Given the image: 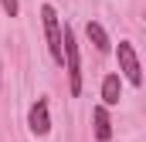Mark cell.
Here are the masks:
<instances>
[{
  "instance_id": "1",
  "label": "cell",
  "mask_w": 146,
  "mask_h": 142,
  "mask_svg": "<svg viewBox=\"0 0 146 142\" xmlns=\"http://www.w3.org/2000/svg\"><path fill=\"white\" fill-rule=\"evenodd\" d=\"M61 68L68 71V91L78 98L82 95V51H78V37L68 24L61 27Z\"/></svg>"
},
{
  "instance_id": "5",
  "label": "cell",
  "mask_w": 146,
  "mask_h": 142,
  "mask_svg": "<svg viewBox=\"0 0 146 142\" xmlns=\"http://www.w3.org/2000/svg\"><path fill=\"white\" fill-rule=\"evenodd\" d=\"M92 135H95L99 142H109L112 139V118H109V108L106 105L92 108Z\"/></svg>"
},
{
  "instance_id": "2",
  "label": "cell",
  "mask_w": 146,
  "mask_h": 142,
  "mask_svg": "<svg viewBox=\"0 0 146 142\" xmlns=\"http://www.w3.org/2000/svg\"><path fill=\"white\" fill-rule=\"evenodd\" d=\"M115 58H119V78H126L133 88H139L143 85V64H139V54H136L133 41H119Z\"/></svg>"
},
{
  "instance_id": "3",
  "label": "cell",
  "mask_w": 146,
  "mask_h": 142,
  "mask_svg": "<svg viewBox=\"0 0 146 142\" xmlns=\"http://www.w3.org/2000/svg\"><path fill=\"white\" fill-rule=\"evenodd\" d=\"M41 24H44V41H48V54L54 64H61V17L51 3L41 7Z\"/></svg>"
},
{
  "instance_id": "7",
  "label": "cell",
  "mask_w": 146,
  "mask_h": 142,
  "mask_svg": "<svg viewBox=\"0 0 146 142\" xmlns=\"http://www.w3.org/2000/svg\"><path fill=\"white\" fill-rule=\"evenodd\" d=\"M85 37H88V44H95L99 54H109V51H112V41H109L106 27H102L99 20H88V24H85Z\"/></svg>"
},
{
  "instance_id": "6",
  "label": "cell",
  "mask_w": 146,
  "mask_h": 142,
  "mask_svg": "<svg viewBox=\"0 0 146 142\" xmlns=\"http://www.w3.org/2000/svg\"><path fill=\"white\" fill-rule=\"evenodd\" d=\"M102 105L112 108V105H119V98H122V78H119V71H109L106 78H102Z\"/></svg>"
},
{
  "instance_id": "4",
  "label": "cell",
  "mask_w": 146,
  "mask_h": 142,
  "mask_svg": "<svg viewBox=\"0 0 146 142\" xmlns=\"http://www.w3.org/2000/svg\"><path fill=\"white\" fill-rule=\"evenodd\" d=\"M27 129H31V135L37 139H44L48 132H51V112H48V98H37L31 112H27Z\"/></svg>"
},
{
  "instance_id": "8",
  "label": "cell",
  "mask_w": 146,
  "mask_h": 142,
  "mask_svg": "<svg viewBox=\"0 0 146 142\" xmlns=\"http://www.w3.org/2000/svg\"><path fill=\"white\" fill-rule=\"evenodd\" d=\"M0 7H3L7 17H17L21 14V0H0Z\"/></svg>"
}]
</instances>
